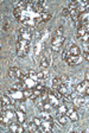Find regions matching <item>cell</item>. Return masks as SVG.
<instances>
[{
    "instance_id": "1",
    "label": "cell",
    "mask_w": 89,
    "mask_h": 133,
    "mask_svg": "<svg viewBox=\"0 0 89 133\" xmlns=\"http://www.w3.org/2000/svg\"><path fill=\"white\" fill-rule=\"evenodd\" d=\"M49 93V102L51 103V106L55 108H57L59 105H62V100H63V96L58 93V90H55V89L50 88L47 90Z\"/></svg>"
},
{
    "instance_id": "2",
    "label": "cell",
    "mask_w": 89,
    "mask_h": 133,
    "mask_svg": "<svg viewBox=\"0 0 89 133\" xmlns=\"http://www.w3.org/2000/svg\"><path fill=\"white\" fill-rule=\"evenodd\" d=\"M29 50H30V42L19 37L17 43V55L19 57H24L29 52Z\"/></svg>"
},
{
    "instance_id": "3",
    "label": "cell",
    "mask_w": 89,
    "mask_h": 133,
    "mask_svg": "<svg viewBox=\"0 0 89 133\" xmlns=\"http://www.w3.org/2000/svg\"><path fill=\"white\" fill-rule=\"evenodd\" d=\"M9 96L11 97V100L13 101L14 103L23 102V101L25 100V96H24V91H23V90H19V89H16V88L10 89Z\"/></svg>"
},
{
    "instance_id": "4",
    "label": "cell",
    "mask_w": 89,
    "mask_h": 133,
    "mask_svg": "<svg viewBox=\"0 0 89 133\" xmlns=\"http://www.w3.org/2000/svg\"><path fill=\"white\" fill-rule=\"evenodd\" d=\"M62 58L64 61L67 62L69 65H76V64H80L82 58L81 56H72V55H68L65 51H63V55H62Z\"/></svg>"
},
{
    "instance_id": "5",
    "label": "cell",
    "mask_w": 89,
    "mask_h": 133,
    "mask_svg": "<svg viewBox=\"0 0 89 133\" xmlns=\"http://www.w3.org/2000/svg\"><path fill=\"white\" fill-rule=\"evenodd\" d=\"M76 91L82 96H89V81L84 80L78 83L76 87Z\"/></svg>"
},
{
    "instance_id": "6",
    "label": "cell",
    "mask_w": 89,
    "mask_h": 133,
    "mask_svg": "<svg viewBox=\"0 0 89 133\" xmlns=\"http://www.w3.org/2000/svg\"><path fill=\"white\" fill-rule=\"evenodd\" d=\"M64 42V37H57L55 36L52 38V41H51V50L52 51H55V52H58L59 50H61V45L63 44Z\"/></svg>"
},
{
    "instance_id": "7",
    "label": "cell",
    "mask_w": 89,
    "mask_h": 133,
    "mask_svg": "<svg viewBox=\"0 0 89 133\" xmlns=\"http://www.w3.org/2000/svg\"><path fill=\"white\" fill-rule=\"evenodd\" d=\"M57 90L62 96H70V94H71V88H70L69 83H62L57 88Z\"/></svg>"
},
{
    "instance_id": "8",
    "label": "cell",
    "mask_w": 89,
    "mask_h": 133,
    "mask_svg": "<svg viewBox=\"0 0 89 133\" xmlns=\"http://www.w3.org/2000/svg\"><path fill=\"white\" fill-rule=\"evenodd\" d=\"M19 37L30 42L31 38H32V31H31V29L30 28H22L19 30Z\"/></svg>"
},
{
    "instance_id": "9",
    "label": "cell",
    "mask_w": 89,
    "mask_h": 133,
    "mask_svg": "<svg viewBox=\"0 0 89 133\" xmlns=\"http://www.w3.org/2000/svg\"><path fill=\"white\" fill-rule=\"evenodd\" d=\"M64 51H65L68 55H72V56H80L81 55V49L75 44L69 45V46L64 50Z\"/></svg>"
},
{
    "instance_id": "10",
    "label": "cell",
    "mask_w": 89,
    "mask_h": 133,
    "mask_svg": "<svg viewBox=\"0 0 89 133\" xmlns=\"http://www.w3.org/2000/svg\"><path fill=\"white\" fill-rule=\"evenodd\" d=\"M9 76L11 78H20L23 76V72L19 68L12 66V68H10V70H9Z\"/></svg>"
},
{
    "instance_id": "11",
    "label": "cell",
    "mask_w": 89,
    "mask_h": 133,
    "mask_svg": "<svg viewBox=\"0 0 89 133\" xmlns=\"http://www.w3.org/2000/svg\"><path fill=\"white\" fill-rule=\"evenodd\" d=\"M52 128V121H47V120H43L42 125L38 127L39 132H49Z\"/></svg>"
},
{
    "instance_id": "12",
    "label": "cell",
    "mask_w": 89,
    "mask_h": 133,
    "mask_svg": "<svg viewBox=\"0 0 89 133\" xmlns=\"http://www.w3.org/2000/svg\"><path fill=\"white\" fill-rule=\"evenodd\" d=\"M10 131L13 133H22L24 132V127H23V125L19 124H11L10 125Z\"/></svg>"
},
{
    "instance_id": "13",
    "label": "cell",
    "mask_w": 89,
    "mask_h": 133,
    "mask_svg": "<svg viewBox=\"0 0 89 133\" xmlns=\"http://www.w3.org/2000/svg\"><path fill=\"white\" fill-rule=\"evenodd\" d=\"M11 101L12 100L9 95H3L1 96V108L3 109H7V107L11 105Z\"/></svg>"
},
{
    "instance_id": "14",
    "label": "cell",
    "mask_w": 89,
    "mask_h": 133,
    "mask_svg": "<svg viewBox=\"0 0 89 133\" xmlns=\"http://www.w3.org/2000/svg\"><path fill=\"white\" fill-rule=\"evenodd\" d=\"M72 102H74V105H75V106L81 107V106H83L84 102H86V96L78 95V96H76L75 99H72Z\"/></svg>"
},
{
    "instance_id": "15",
    "label": "cell",
    "mask_w": 89,
    "mask_h": 133,
    "mask_svg": "<svg viewBox=\"0 0 89 133\" xmlns=\"http://www.w3.org/2000/svg\"><path fill=\"white\" fill-rule=\"evenodd\" d=\"M49 64H50V59H49L46 56L42 57V59H40V69L46 70L47 68H49Z\"/></svg>"
},
{
    "instance_id": "16",
    "label": "cell",
    "mask_w": 89,
    "mask_h": 133,
    "mask_svg": "<svg viewBox=\"0 0 89 133\" xmlns=\"http://www.w3.org/2000/svg\"><path fill=\"white\" fill-rule=\"evenodd\" d=\"M47 76H49V72L46 70H42V71L37 72V81H43V80H46Z\"/></svg>"
},
{
    "instance_id": "17",
    "label": "cell",
    "mask_w": 89,
    "mask_h": 133,
    "mask_svg": "<svg viewBox=\"0 0 89 133\" xmlns=\"http://www.w3.org/2000/svg\"><path fill=\"white\" fill-rule=\"evenodd\" d=\"M16 114H17L18 122H20V124H24V122H25V112L19 111V109H18V111L16 112Z\"/></svg>"
},
{
    "instance_id": "18",
    "label": "cell",
    "mask_w": 89,
    "mask_h": 133,
    "mask_svg": "<svg viewBox=\"0 0 89 133\" xmlns=\"http://www.w3.org/2000/svg\"><path fill=\"white\" fill-rule=\"evenodd\" d=\"M68 121H69V116H68L67 114H62V115H58V122H59V125H62V126H65V125L68 124Z\"/></svg>"
},
{
    "instance_id": "19",
    "label": "cell",
    "mask_w": 89,
    "mask_h": 133,
    "mask_svg": "<svg viewBox=\"0 0 89 133\" xmlns=\"http://www.w3.org/2000/svg\"><path fill=\"white\" fill-rule=\"evenodd\" d=\"M50 18H51V14L49 13L47 11H45V12H43V13L39 16L38 20H39V22H47Z\"/></svg>"
},
{
    "instance_id": "20",
    "label": "cell",
    "mask_w": 89,
    "mask_h": 133,
    "mask_svg": "<svg viewBox=\"0 0 89 133\" xmlns=\"http://www.w3.org/2000/svg\"><path fill=\"white\" fill-rule=\"evenodd\" d=\"M57 112H58L59 115H62V114H67L68 112V105H59L58 107H57Z\"/></svg>"
},
{
    "instance_id": "21",
    "label": "cell",
    "mask_w": 89,
    "mask_h": 133,
    "mask_svg": "<svg viewBox=\"0 0 89 133\" xmlns=\"http://www.w3.org/2000/svg\"><path fill=\"white\" fill-rule=\"evenodd\" d=\"M28 130L30 131V132H39L38 126H37L33 121H31V122H29L28 124Z\"/></svg>"
},
{
    "instance_id": "22",
    "label": "cell",
    "mask_w": 89,
    "mask_h": 133,
    "mask_svg": "<svg viewBox=\"0 0 89 133\" xmlns=\"http://www.w3.org/2000/svg\"><path fill=\"white\" fill-rule=\"evenodd\" d=\"M0 120H1V124L3 125H11V120L7 118V115L5 114L4 111H3V113H1V118H0Z\"/></svg>"
},
{
    "instance_id": "23",
    "label": "cell",
    "mask_w": 89,
    "mask_h": 133,
    "mask_svg": "<svg viewBox=\"0 0 89 133\" xmlns=\"http://www.w3.org/2000/svg\"><path fill=\"white\" fill-rule=\"evenodd\" d=\"M42 120H47V121H52V116H51L50 112L42 111Z\"/></svg>"
},
{
    "instance_id": "24",
    "label": "cell",
    "mask_w": 89,
    "mask_h": 133,
    "mask_svg": "<svg viewBox=\"0 0 89 133\" xmlns=\"http://www.w3.org/2000/svg\"><path fill=\"white\" fill-rule=\"evenodd\" d=\"M62 83H63V81H62V77L61 76H57V77H55L52 80V86L55 87V88H58L59 86H61Z\"/></svg>"
},
{
    "instance_id": "25",
    "label": "cell",
    "mask_w": 89,
    "mask_h": 133,
    "mask_svg": "<svg viewBox=\"0 0 89 133\" xmlns=\"http://www.w3.org/2000/svg\"><path fill=\"white\" fill-rule=\"evenodd\" d=\"M24 96L25 99H32V95H33V89H30V88H26L24 89Z\"/></svg>"
},
{
    "instance_id": "26",
    "label": "cell",
    "mask_w": 89,
    "mask_h": 133,
    "mask_svg": "<svg viewBox=\"0 0 89 133\" xmlns=\"http://www.w3.org/2000/svg\"><path fill=\"white\" fill-rule=\"evenodd\" d=\"M55 36H57V37H62V36H63V26H59V28L56 30Z\"/></svg>"
},
{
    "instance_id": "27",
    "label": "cell",
    "mask_w": 89,
    "mask_h": 133,
    "mask_svg": "<svg viewBox=\"0 0 89 133\" xmlns=\"http://www.w3.org/2000/svg\"><path fill=\"white\" fill-rule=\"evenodd\" d=\"M33 122H35V124H36L37 126H38V127H39V126L42 125L43 120H42V119H39V118H35V119H33Z\"/></svg>"
},
{
    "instance_id": "28",
    "label": "cell",
    "mask_w": 89,
    "mask_h": 133,
    "mask_svg": "<svg viewBox=\"0 0 89 133\" xmlns=\"http://www.w3.org/2000/svg\"><path fill=\"white\" fill-rule=\"evenodd\" d=\"M62 14H63L64 17L70 16V13H69V8H63V11H62Z\"/></svg>"
},
{
    "instance_id": "29",
    "label": "cell",
    "mask_w": 89,
    "mask_h": 133,
    "mask_svg": "<svg viewBox=\"0 0 89 133\" xmlns=\"http://www.w3.org/2000/svg\"><path fill=\"white\" fill-rule=\"evenodd\" d=\"M84 59L89 62V51H88V50H87L86 52H84Z\"/></svg>"
},
{
    "instance_id": "30",
    "label": "cell",
    "mask_w": 89,
    "mask_h": 133,
    "mask_svg": "<svg viewBox=\"0 0 89 133\" xmlns=\"http://www.w3.org/2000/svg\"><path fill=\"white\" fill-rule=\"evenodd\" d=\"M7 28H9V23L5 22V23H4V25H3V29L6 31V30H7Z\"/></svg>"
}]
</instances>
